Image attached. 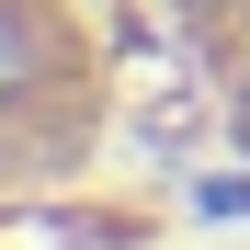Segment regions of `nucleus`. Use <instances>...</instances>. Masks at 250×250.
<instances>
[{
    "mask_svg": "<svg viewBox=\"0 0 250 250\" xmlns=\"http://www.w3.org/2000/svg\"><path fill=\"white\" fill-rule=\"evenodd\" d=\"M34 68H46V46H34V23H12V12H0V91H23Z\"/></svg>",
    "mask_w": 250,
    "mask_h": 250,
    "instance_id": "obj_1",
    "label": "nucleus"
},
{
    "mask_svg": "<svg viewBox=\"0 0 250 250\" xmlns=\"http://www.w3.org/2000/svg\"><path fill=\"white\" fill-rule=\"evenodd\" d=\"M193 12H239V0H193Z\"/></svg>",
    "mask_w": 250,
    "mask_h": 250,
    "instance_id": "obj_2",
    "label": "nucleus"
},
{
    "mask_svg": "<svg viewBox=\"0 0 250 250\" xmlns=\"http://www.w3.org/2000/svg\"><path fill=\"white\" fill-rule=\"evenodd\" d=\"M239 137H250V91H239Z\"/></svg>",
    "mask_w": 250,
    "mask_h": 250,
    "instance_id": "obj_3",
    "label": "nucleus"
}]
</instances>
